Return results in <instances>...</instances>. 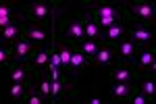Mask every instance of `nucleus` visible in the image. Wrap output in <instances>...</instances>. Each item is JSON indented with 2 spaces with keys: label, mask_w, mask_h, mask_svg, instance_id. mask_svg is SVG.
Returning a JSON list of instances; mask_svg holds the SVG:
<instances>
[{
  "label": "nucleus",
  "mask_w": 156,
  "mask_h": 104,
  "mask_svg": "<svg viewBox=\"0 0 156 104\" xmlns=\"http://www.w3.org/2000/svg\"><path fill=\"white\" fill-rule=\"evenodd\" d=\"M56 34L69 42H79L83 40V15L81 13H71L69 17H62L56 25Z\"/></svg>",
  "instance_id": "f03ea898"
},
{
  "label": "nucleus",
  "mask_w": 156,
  "mask_h": 104,
  "mask_svg": "<svg viewBox=\"0 0 156 104\" xmlns=\"http://www.w3.org/2000/svg\"><path fill=\"white\" fill-rule=\"evenodd\" d=\"M75 46H77V50H81L87 58H92L94 54H96L98 50H100V46H102V42L100 40H79V42H75Z\"/></svg>",
  "instance_id": "f3484780"
},
{
  "label": "nucleus",
  "mask_w": 156,
  "mask_h": 104,
  "mask_svg": "<svg viewBox=\"0 0 156 104\" xmlns=\"http://www.w3.org/2000/svg\"><path fill=\"white\" fill-rule=\"evenodd\" d=\"M142 77V73L133 67L131 63H127V60H117V63H112L110 65V71H108V79L112 81H127V83H135V81H140Z\"/></svg>",
  "instance_id": "7ed1b4c3"
},
{
  "label": "nucleus",
  "mask_w": 156,
  "mask_h": 104,
  "mask_svg": "<svg viewBox=\"0 0 156 104\" xmlns=\"http://www.w3.org/2000/svg\"><path fill=\"white\" fill-rule=\"evenodd\" d=\"M127 11H129V15H135L137 17V21L140 23H152V19H154L156 15V6L154 2H150V0H135L133 4H129L127 6Z\"/></svg>",
  "instance_id": "0eeeda50"
},
{
  "label": "nucleus",
  "mask_w": 156,
  "mask_h": 104,
  "mask_svg": "<svg viewBox=\"0 0 156 104\" xmlns=\"http://www.w3.org/2000/svg\"><path fill=\"white\" fill-rule=\"evenodd\" d=\"M140 48H142V46H137L131 38H127V35H125V38H121L119 42L115 44L117 56H119L121 60H127V63H131L133 58H135V54L140 52Z\"/></svg>",
  "instance_id": "6e6552de"
},
{
  "label": "nucleus",
  "mask_w": 156,
  "mask_h": 104,
  "mask_svg": "<svg viewBox=\"0 0 156 104\" xmlns=\"http://www.w3.org/2000/svg\"><path fill=\"white\" fill-rule=\"evenodd\" d=\"M9 79L11 83H23V81H29V75H27V65H19V63H9Z\"/></svg>",
  "instance_id": "4468645a"
},
{
  "label": "nucleus",
  "mask_w": 156,
  "mask_h": 104,
  "mask_svg": "<svg viewBox=\"0 0 156 104\" xmlns=\"http://www.w3.org/2000/svg\"><path fill=\"white\" fill-rule=\"evenodd\" d=\"M58 2L54 0L52 4H48L46 0H37V2H34V4H25V6H21L25 11V15H27V19L31 21V23H42V21H46L50 17V13H52V9L56 6Z\"/></svg>",
  "instance_id": "39448f33"
},
{
  "label": "nucleus",
  "mask_w": 156,
  "mask_h": 104,
  "mask_svg": "<svg viewBox=\"0 0 156 104\" xmlns=\"http://www.w3.org/2000/svg\"><path fill=\"white\" fill-rule=\"evenodd\" d=\"M131 65L140 73L148 71V75H154L156 71V46L150 44L148 48H140V52L135 54V58L131 60Z\"/></svg>",
  "instance_id": "20e7f679"
},
{
  "label": "nucleus",
  "mask_w": 156,
  "mask_h": 104,
  "mask_svg": "<svg viewBox=\"0 0 156 104\" xmlns=\"http://www.w3.org/2000/svg\"><path fill=\"white\" fill-rule=\"evenodd\" d=\"M115 58H117V50H115V46H112V44H104V42H102L100 50H98V52L90 58V60H92V63H96V65H102V67H110Z\"/></svg>",
  "instance_id": "9d476101"
},
{
  "label": "nucleus",
  "mask_w": 156,
  "mask_h": 104,
  "mask_svg": "<svg viewBox=\"0 0 156 104\" xmlns=\"http://www.w3.org/2000/svg\"><path fill=\"white\" fill-rule=\"evenodd\" d=\"M137 90V85L135 83H127V81H115L112 85H110V96H112V100H127L131 92Z\"/></svg>",
  "instance_id": "ddd939ff"
},
{
  "label": "nucleus",
  "mask_w": 156,
  "mask_h": 104,
  "mask_svg": "<svg viewBox=\"0 0 156 104\" xmlns=\"http://www.w3.org/2000/svg\"><path fill=\"white\" fill-rule=\"evenodd\" d=\"M12 58V46H0V65H9Z\"/></svg>",
  "instance_id": "5701e85b"
},
{
  "label": "nucleus",
  "mask_w": 156,
  "mask_h": 104,
  "mask_svg": "<svg viewBox=\"0 0 156 104\" xmlns=\"http://www.w3.org/2000/svg\"><path fill=\"white\" fill-rule=\"evenodd\" d=\"M21 35L27 38L29 42H34V44H44V42H48L46 29H42V27H37V25H21Z\"/></svg>",
  "instance_id": "f8f14e48"
},
{
  "label": "nucleus",
  "mask_w": 156,
  "mask_h": 104,
  "mask_svg": "<svg viewBox=\"0 0 156 104\" xmlns=\"http://www.w3.org/2000/svg\"><path fill=\"white\" fill-rule=\"evenodd\" d=\"M127 100H129L131 104H148V102H150V100L146 98L144 94H142V92H137V90H135V92H131V96H129Z\"/></svg>",
  "instance_id": "b1692460"
},
{
  "label": "nucleus",
  "mask_w": 156,
  "mask_h": 104,
  "mask_svg": "<svg viewBox=\"0 0 156 104\" xmlns=\"http://www.w3.org/2000/svg\"><path fill=\"white\" fill-rule=\"evenodd\" d=\"M127 35L142 48L146 44H154V29L148 23H129L127 25Z\"/></svg>",
  "instance_id": "423d86ee"
},
{
  "label": "nucleus",
  "mask_w": 156,
  "mask_h": 104,
  "mask_svg": "<svg viewBox=\"0 0 156 104\" xmlns=\"http://www.w3.org/2000/svg\"><path fill=\"white\" fill-rule=\"evenodd\" d=\"M15 11H17L15 4H11V2H2V0H0V19H2V17H12Z\"/></svg>",
  "instance_id": "4be33fe9"
},
{
  "label": "nucleus",
  "mask_w": 156,
  "mask_h": 104,
  "mask_svg": "<svg viewBox=\"0 0 156 104\" xmlns=\"http://www.w3.org/2000/svg\"><path fill=\"white\" fill-rule=\"evenodd\" d=\"M85 104H102V100L98 98V96H92V98H83Z\"/></svg>",
  "instance_id": "393cba45"
},
{
  "label": "nucleus",
  "mask_w": 156,
  "mask_h": 104,
  "mask_svg": "<svg viewBox=\"0 0 156 104\" xmlns=\"http://www.w3.org/2000/svg\"><path fill=\"white\" fill-rule=\"evenodd\" d=\"M34 79H36V90L37 92L42 94L44 98H50V79L48 77H42V73H40Z\"/></svg>",
  "instance_id": "412c9836"
},
{
  "label": "nucleus",
  "mask_w": 156,
  "mask_h": 104,
  "mask_svg": "<svg viewBox=\"0 0 156 104\" xmlns=\"http://www.w3.org/2000/svg\"><path fill=\"white\" fill-rule=\"evenodd\" d=\"M83 35L85 40H100L102 42V29L92 19V15H83Z\"/></svg>",
  "instance_id": "2eb2a0df"
},
{
  "label": "nucleus",
  "mask_w": 156,
  "mask_h": 104,
  "mask_svg": "<svg viewBox=\"0 0 156 104\" xmlns=\"http://www.w3.org/2000/svg\"><path fill=\"white\" fill-rule=\"evenodd\" d=\"M90 65V58L85 56L81 50H77V46L73 48V54H71V67H69V71L71 73H79L81 69H85Z\"/></svg>",
  "instance_id": "dca6fc26"
},
{
  "label": "nucleus",
  "mask_w": 156,
  "mask_h": 104,
  "mask_svg": "<svg viewBox=\"0 0 156 104\" xmlns=\"http://www.w3.org/2000/svg\"><path fill=\"white\" fill-rule=\"evenodd\" d=\"M11 46H12V58H15V60H27L29 54L36 50V44L29 42V40L23 38V35H21L19 40H15Z\"/></svg>",
  "instance_id": "1a4fd4ad"
},
{
  "label": "nucleus",
  "mask_w": 156,
  "mask_h": 104,
  "mask_svg": "<svg viewBox=\"0 0 156 104\" xmlns=\"http://www.w3.org/2000/svg\"><path fill=\"white\" fill-rule=\"evenodd\" d=\"M137 92H142L150 100V102H154V96H156V81H154V75H148L140 85H137Z\"/></svg>",
  "instance_id": "a211bd4d"
},
{
  "label": "nucleus",
  "mask_w": 156,
  "mask_h": 104,
  "mask_svg": "<svg viewBox=\"0 0 156 104\" xmlns=\"http://www.w3.org/2000/svg\"><path fill=\"white\" fill-rule=\"evenodd\" d=\"M83 4L90 6V15L98 23L100 29H106L115 23H125V15H127L125 6H117V4H110V2H100V4L83 2Z\"/></svg>",
  "instance_id": "f257e3e1"
},
{
  "label": "nucleus",
  "mask_w": 156,
  "mask_h": 104,
  "mask_svg": "<svg viewBox=\"0 0 156 104\" xmlns=\"http://www.w3.org/2000/svg\"><path fill=\"white\" fill-rule=\"evenodd\" d=\"M19 38H21V25L11 23L9 27L0 29V40H2V42H6V44H12V42H15V40H19Z\"/></svg>",
  "instance_id": "6ab92c4d"
},
{
  "label": "nucleus",
  "mask_w": 156,
  "mask_h": 104,
  "mask_svg": "<svg viewBox=\"0 0 156 104\" xmlns=\"http://www.w3.org/2000/svg\"><path fill=\"white\" fill-rule=\"evenodd\" d=\"M125 35H127V25L125 23H115V25H110V27H106V29H102V42L115 46L121 38H125Z\"/></svg>",
  "instance_id": "9b49d317"
},
{
  "label": "nucleus",
  "mask_w": 156,
  "mask_h": 104,
  "mask_svg": "<svg viewBox=\"0 0 156 104\" xmlns=\"http://www.w3.org/2000/svg\"><path fill=\"white\" fill-rule=\"evenodd\" d=\"M34 83L31 81H23V83H11V88H9V98L11 100H23L27 90L31 88Z\"/></svg>",
  "instance_id": "aec40b11"
}]
</instances>
